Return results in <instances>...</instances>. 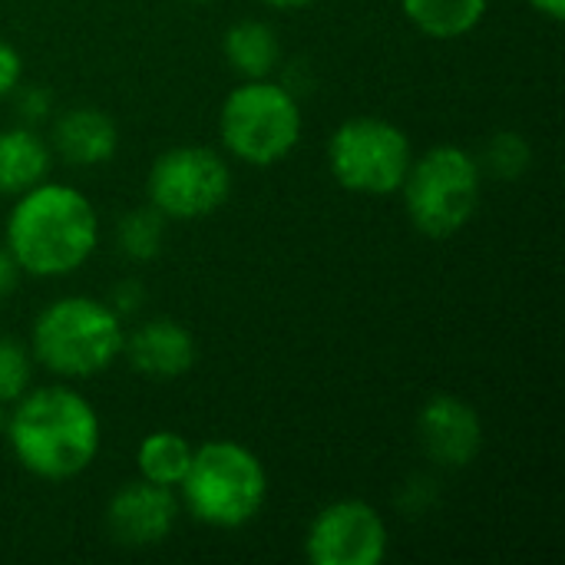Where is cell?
I'll use <instances>...</instances> for the list:
<instances>
[{
  "instance_id": "cell-1",
  "label": "cell",
  "mask_w": 565,
  "mask_h": 565,
  "mask_svg": "<svg viewBox=\"0 0 565 565\" xmlns=\"http://www.w3.org/2000/svg\"><path fill=\"white\" fill-rule=\"evenodd\" d=\"M3 440L30 477L66 483L96 463L103 424L79 391L66 384H36L7 407Z\"/></svg>"
},
{
  "instance_id": "cell-10",
  "label": "cell",
  "mask_w": 565,
  "mask_h": 565,
  "mask_svg": "<svg viewBox=\"0 0 565 565\" xmlns=\"http://www.w3.org/2000/svg\"><path fill=\"white\" fill-rule=\"evenodd\" d=\"M179 497L175 490L156 487L149 480L122 483L106 503V530L119 546L149 550L169 540L179 520Z\"/></svg>"
},
{
  "instance_id": "cell-27",
  "label": "cell",
  "mask_w": 565,
  "mask_h": 565,
  "mask_svg": "<svg viewBox=\"0 0 565 565\" xmlns=\"http://www.w3.org/2000/svg\"><path fill=\"white\" fill-rule=\"evenodd\" d=\"M192 3H205V0H192Z\"/></svg>"
},
{
  "instance_id": "cell-18",
  "label": "cell",
  "mask_w": 565,
  "mask_h": 565,
  "mask_svg": "<svg viewBox=\"0 0 565 565\" xmlns=\"http://www.w3.org/2000/svg\"><path fill=\"white\" fill-rule=\"evenodd\" d=\"M166 225H169V218L162 212H156L152 205L129 209L119 218V225H116L119 252L129 262H152V258H159L162 242H166Z\"/></svg>"
},
{
  "instance_id": "cell-15",
  "label": "cell",
  "mask_w": 565,
  "mask_h": 565,
  "mask_svg": "<svg viewBox=\"0 0 565 565\" xmlns=\"http://www.w3.org/2000/svg\"><path fill=\"white\" fill-rule=\"evenodd\" d=\"M222 53L232 73H238L242 79H265L275 76L281 66V40L275 26L255 17H245L225 30Z\"/></svg>"
},
{
  "instance_id": "cell-12",
  "label": "cell",
  "mask_w": 565,
  "mask_h": 565,
  "mask_svg": "<svg viewBox=\"0 0 565 565\" xmlns=\"http://www.w3.org/2000/svg\"><path fill=\"white\" fill-rule=\"evenodd\" d=\"M122 358L136 374L149 381H175L195 367L199 344L185 324L172 318H146L132 331H126Z\"/></svg>"
},
{
  "instance_id": "cell-14",
  "label": "cell",
  "mask_w": 565,
  "mask_h": 565,
  "mask_svg": "<svg viewBox=\"0 0 565 565\" xmlns=\"http://www.w3.org/2000/svg\"><path fill=\"white\" fill-rule=\"evenodd\" d=\"M53 149L33 126H3L0 129V195L17 199L36 182L50 179Z\"/></svg>"
},
{
  "instance_id": "cell-16",
  "label": "cell",
  "mask_w": 565,
  "mask_h": 565,
  "mask_svg": "<svg viewBox=\"0 0 565 565\" xmlns=\"http://www.w3.org/2000/svg\"><path fill=\"white\" fill-rule=\"evenodd\" d=\"M401 10L424 36L460 40L483 23L490 0H401Z\"/></svg>"
},
{
  "instance_id": "cell-11",
  "label": "cell",
  "mask_w": 565,
  "mask_h": 565,
  "mask_svg": "<svg viewBox=\"0 0 565 565\" xmlns=\"http://www.w3.org/2000/svg\"><path fill=\"white\" fill-rule=\"evenodd\" d=\"M417 440L430 463L463 470L480 457L487 434L473 404L457 394H437L417 417Z\"/></svg>"
},
{
  "instance_id": "cell-23",
  "label": "cell",
  "mask_w": 565,
  "mask_h": 565,
  "mask_svg": "<svg viewBox=\"0 0 565 565\" xmlns=\"http://www.w3.org/2000/svg\"><path fill=\"white\" fill-rule=\"evenodd\" d=\"M106 301H109V305L119 311V318L126 321L129 315H136V311L142 308V301H146V288H142L139 281H119Z\"/></svg>"
},
{
  "instance_id": "cell-17",
  "label": "cell",
  "mask_w": 565,
  "mask_h": 565,
  "mask_svg": "<svg viewBox=\"0 0 565 565\" xmlns=\"http://www.w3.org/2000/svg\"><path fill=\"white\" fill-rule=\"evenodd\" d=\"M192 444L179 430H152L136 447V470L142 480L175 490L192 463Z\"/></svg>"
},
{
  "instance_id": "cell-5",
  "label": "cell",
  "mask_w": 565,
  "mask_h": 565,
  "mask_svg": "<svg viewBox=\"0 0 565 565\" xmlns=\"http://www.w3.org/2000/svg\"><path fill=\"white\" fill-rule=\"evenodd\" d=\"M305 132V116L295 89L275 76L242 79L228 89L218 109V142L225 156L268 169L285 162Z\"/></svg>"
},
{
  "instance_id": "cell-21",
  "label": "cell",
  "mask_w": 565,
  "mask_h": 565,
  "mask_svg": "<svg viewBox=\"0 0 565 565\" xmlns=\"http://www.w3.org/2000/svg\"><path fill=\"white\" fill-rule=\"evenodd\" d=\"M20 79H23V56L7 36H0V103L13 99Z\"/></svg>"
},
{
  "instance_id": "cell-22",
  "label": "cell",
  "mask_w": 565,
  "mask_h": 565,
  "mask_svg": "<svg viewBox=\"0 0 565 565\" xmlns=\"http://www.w3.org/2000/svg\"><path fill=\"white\" fill-rule=\"evenodd\" d=\"M13 96H17V109H20V116H23L26 126H33V122H40V119L50 116L53 99H50V93H46L43 86H26V89L17 86Z\"/></svg>"
},
{
  "instance_id": "cell-26",
  "label": "cell",
  "mask_w": 565,
  "mask_h": 565,
  "mask_svg": "<svg viewBox=\"0 0 565 565\" xmlns=\"http://www.w3.org/2000/svg\"><path fill=\"white\" fill-rule=\"evenodd\" d=\"M262 3L271 7V10H305V7H311L318 0H262Z\"/></svg>"
},
{
  "instance_id": "cell-6",
  "label": "cell",
  "mask_w": 565,
  "mask_h": 565,
  "mask_svg": "<svg viewBox=\"0 0 565 565\" xmlns=\"http://www.w3.org/2000/svg\"><path fill=\"white\" fill-rule=\"evenodd\" d=\"M483 169L473 152L444 142L414 156L401 185L411 225L427 238H450L463 232L483 199Z\"/></svg>"
},
{
  "instance_id": "cell-19",
  "label": "cell",
  "mask_w": 565,
  "mask_h": 565,
  "mask_svg": "<svg viewBox=\"0 0 565 565\" xmlns=\"http://www.w3.org/2000/svg\"><path fill=\"white\" fill-rule=\"evenodd\" d=\"M483 175H493V179H520L530 162H533V149L526 142V136L513 132V129H503L497 132L487 146H483V156H477Z\"/></svg>"
},
{
  "instance_id": "cell-3",
  "label": "cell",
  "mask_w": 565,
  "mask_h": 565,
  "mask_svg": "<svg viewBox=\"0 0 565 565\" xmlns=\"http://www.w3.org/2000/svg\"><path fill=\"white\" fill-rule=\"evenodd\" d=\"M126 324L119 311L89 295H63L50 301L30 328V354L36 367L60 381H83L109 371L122 358Z\"/></svg>"
},
{
  "instance_id": "cell-13",
  "label": "cell",
  "mask_w": 565,
  "mask_h": 565,
  "mask_svg": "<svg viewBox=\"0 0 565 565\" xmlns=\"http://www.w3.org/2000/svg\"><path fill=\"white\" fill-rule=\"evenodd\" d=\"M50 149L66 166L96 169L109 162L119 149V129L113 116L99 106H70L53 119Z\"/></svg>"
},
{
  "instance_id": "cell-9",
  "label": "cell",
  "mask_w": 565,
  "mask_h": 565,
  "mask_svg": "<svg viewBox=\"0 0 565 565\" xmlns=\"http://www.w3.org/2000/svg\"><path fill=\"white\" fill-rule=\"evenodd\" d=\"M391 550L387 520L367 500H334L315 513L305 533L311 565H381Z\"/></svg>"
},
{
  "instance_id": "cell-25",
  "label": "cell",
  "mask_w": 565,
  "mask_h": 565,
  "mask_svg": "<svg viewBox=\"0 0 565 565\" xmlns=\"http://www.w3.org/2000/svg\"><path fill=\"white\" fill-rule=\"evenodd\" d=\"M540 17H546V20H553V23H559L565 17V0H526Z\"/></svg>"
},
{
  "instance_id": "cell-8",
  "label": "cell",
  "mask_w": 565,
  "mask_h": 565,
  "mask_svg": "<svg viewBox=\"0 0 565 565\" xmlns=\"http://www.w3.org/2000/svg\"><path fill=\"white\" fill-rule=\"evenodd\" d=\"M146 195L169 222L215 215L232 195V166L209 146H172L159 152L146 175Z\"/></svg>"
},
{
  "instance_id": "cell-4",
  "label": "cell",
  "mask_w": 565,
  "mask_h": 565,
  "mask_svg": "<svg viewBox=\"0 0 565 565\" xmlns=\"http://www.w3.org/2000/svg\"><path fill=\"white\" fill-rule=\"evenodd\" d=\"M179 507L209 530H242L258 520L268 500V473L255 450L238 440H205L192 450Z\"/></svg>"
},
{
  "instance_id": "cell-20",
  "label": "cell",
  "mask_w": 565,
  "mask_h": 565,
  "mask_svg": "<svg viewBox=\"0 0 565 565\" xmlns=\"http://www.w3.org/2000/svg\"><path fill=\"white\" fill-rule=\"evenodd\" d=\"M36 361L30 354V344L17 338H0V407H10L33 387Z\"/></svg>"
},
{
  "instance_id": "cell-24",
  "label": "cell",
  "mask_w": 565,
  "mask_h": 565,
  "mask_svg": "<svg viewBox=\"0 0 565 565\" xmlns=\"http://www.w3.org/2000/svg\"><path fill=\"white\" fill-rule=\"evenodd\" d=\"M17 281H20V268H17V262L10 258L7 245L0 242V301L17 288Z\"/></svg>"
},
{
  "instance_id": "cell-7",
  "label": "cell",
  "mask_w": 565,
  "mask_h": 565,
  "mask_svg": "<svg viewBox=\"0 0 565 565\" xmlns=\"http://www.w3.org/2000/svg\"><path fill=\"white\" fill-rule=\"evenodd\" d=\"M324 159L341 189L387 199L401 192L414 162V146L411 136L384 116H351L331 132Z\"/></svg>"
},
{
  "instance_id": "cell-2",
  "label": "cell",
  "mask_w": 565,
  "mask_h": 565,
  "mask_svg": "<svg viewBox=\"0 0 565 565\" xmlns=\"http://www.w3.org/2000/svg\"><path fill=\"white\" fill-rule=\"evenodd\" d=\"M3 245L20 275L66 278L99 248V212L89 195L70 182L43 179L20 192L7 212Z\"/></svg>"
}]
</instances>
